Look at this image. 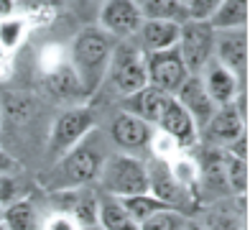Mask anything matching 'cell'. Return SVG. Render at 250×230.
Here are the masks:
<instances>
[{
    "label": "cell",
    "mask_w": 250,
    "mask_h": 230,
    "mask_svg": "<svg viewBox=\"0 0 250 230\" xmlns=\"http://www.w3.org/2000/svg\"><path fill=\"white\" fill-rule=\"evenodd\" d=\"M110 156V141L100 128H92L77 146H72L64 156L51 161L41 174V187L46 192L82 189L92 187L100 177V169Z\"/></svg>",
    "instance_id": "6da1fadb"
},
{
    "label": "cell",
    "mask_w": 250,
    "mask_h": 230,
    "mask_svg": "<svg viewBox=\"0 0 250 230\" xmlns=\"http://www.w3.org/2000/svg\"><path fill=\"white\" fill-rule=\"evenodd\" d=\"M112 46H115V39L102 31L97 23L84 26L74 33L72 46L66 51V59H69L87 100L92 95H97V90L105 82Z\"/></svg>",
    "instance_id": "7a4b0ae2"
},
{
    "label": "cell",
    "mask_w": 250,
    "mask_h": 230,
    "mask_svg": "<svg viewBox=\"0 0 250 230\" xmlns=\"http://www.w3.org/2000/svg\"><path fill=\"white\" fill-rule=\"evenodd\" d=\"M95 184H100V192L120 197V200L146 194L148 192V164L135 154L110 151Z\"/></svg>",
    "instance_id": "3957f363"
},
{
    "label": "cell",
    "mask_w": 250,
    "mask_h": 230,
    "mask_svg": "<svg viewBox=\"0 0 250 230\" xmlns=\"http://www.w3.org/2000/svg\"><path fill=\"white\" fill-rule=\"evenodd\" d=\"M102 85L115 90L118 97L133 95V92H138L141 87L148 85V77H146V54L135 44V39L115 41L112 54H110V64H107V74H105V82Z\"/></svg>",
    "instance_id": "277c9868"
},
{
    "label": "cell",
    "mask_w": 250,
    "mask_h": 230,
    "mask_svg": "<svg viewBox=\"0 0 250 230\" xmlns=\"http://www.w3.org/2000/svg\"><path fill=\"white\" fill-rule=\"evenodd\" d=\"M97 128V115L87 105H66L59 115L54 118L46 133V161H56L64 156L72 146H77L82 138Z\"/></svg>",
    "instance_id": "5b68a950"
},
{
    "label": "cell",
    "mask_w": 250,
    "mask_h": 230,
    "mask_svg": "<svg viewBox=\"0 0 250 230\" xmlns=\"http://www.w3.org/2000/svg\"><path fill=\"white\" fill-rule=\"evenodd\" d=\"M176 49L184 59L189 74H199L207 62H212V51H214V28L209 21H194L187 18L179 26V41Z\"/></svg>",
    "instance_id": "8992f818"
},
{
    "label": "cell",
    "mask_w": 250,
    "mask_h": 230,
    "mask_svg": "<svg viewBox=\"0 0 250 230\" xmlns=\"http://www.w3.org/2000/svg\"><path fill=\"white\" fill-rule=\"evenodd\" d=\"M148 164V192L158 202H164L166 207H171V210H179L184 215H191V210H197L199 202L191 192H187L181 184L171 177V171H168L166 161H146Z\"/></svg>",
    "instance_id": "52a82bcc"
},
{
    "label": "cell",
    "mask_w": 250,
    "mask_h": 230,
    "mask_svg": "<svg viewBox=\"0 0 250 230\" xmlns=\"http://www.w3.org/2000/svg\"><path fill=\"white\" fill-rule=\"evenodd\" d=\"M146 77H148V85L161 90V92H174L181 87V82L189 77V69L181 59L179 49H166V51H153L146 54Z\"/></svg>",
    "instance_id": "ba28073f"
},
{
    "label": "cell",
    "mask_w": 250,
    "mask_h": 230,
    "mask_svg": "<svg viewBox=\"0 0 250 230\" xmlns=\"http://www.w3.org/2000/svg\"><path fill=\"white\" fill-rule=\"evenodd\" d=\"M153 136V125L141 120L138 115H130L125 110H118L115 118L107 125V141L110 146L115 143L123 154H138L143 148H148Z\"/></svg>",
    "instance_id": "9c48e42d"
},
{
    "label": "cell",
    "mask_w": 250,
    "mask_h": 230,
    "mask_svg": "<svg viewBox=\"0 0 250 230\" xmlns=\"http://www.w3.org/2000/svg\"><path fill=\"white\" fill-rule=\"evenodd\" d=\"M199 230H245V197H220L197 207Z\"/></svg>",
    "instance_id": "30bf717a"
},
{
    "label": "cell",
    "mask_w": 250,
    "mask_h": 230,
    "mask_svg": "<svg viewBox=\"0 0 250 230\" xmlns=\"http://www.w3.org/2000/svg\"><path fill=\"white\" fill-rule=\"evenodd\" d=\"M141 21L143 16L138 0H102L97 26L105 33H110L115 41H120V39H133Z\"/></svg>",
    "instance_id": "8fae6325"
},
{
    "label": "cell",
    "mask_w": 250,
    "mask_h": 230,
    "mask_svg": "<svg viewBox=\"0 0 250 230\" xmlns=\"http://www.w3.org/2000/svg\"><path fill=\"white\" fill-rule=\"evenodd\" d=\"M240 136H245V115L237 110L235 102L217 108L214 115L207 120V125L199 131V138H204V143L217 148L232 146Z\"/></svg>",
    "instance_id": "7c38bea8"
},
{
    "label": "cell",
    "mask_w": 250,
    "mask_h": 230,
    "mask_svg": "<svg viewBox=\"0 0 250 230\" xmlns=\"http://www.w3.org/2000/svg\"><path fill=\"white\" fill-rule=\"evenodd\" d=\"M212 59L227 67L235 77L245 79L248 72V28H222L214 31Z\"/></svg>",
    "instance_id": "4fadbf2b"
},
{
    "label": "cell",
    "mask_w": 250,
    "mask_h": 230,
    "mask_svg": "<svg viewBox=\"0 0 250 230\" xmlns=\"http://www.w3.org/2000/svg\"><path fill=\"white\" fill-rule=\"evenodd\" d=\"M156 131H161L168 138H174L179 143V148H184V151H194V146H199V128L194 125V120H191V115L181 108L174 97L166 105V110L161 113V118H158Z\"/></svg>",
    "instance_id": "5bb4252c"
},
{
    "label": "cell",
    "mask_w": 250,
    "mask_h": 230,
    "mask_svg": "<svg viewBox=\"0 0 250 230\" xmlns=\"http://www.w3.org/2000/svg\"><path fill=\"white\" fill-rule=\"evenodd\" d=\"M41 77H43V90H46V95L54 97L56 102H64V105H84V100H87L84 90L79 85L69 59H64L62 64L46 69Z\"/></svg>",
    "instance_id": "9a60e30c"
},
{
    "label": "cell",
    "mask_w": 250,
    "mask_h": 230,
    "mask_svg": "<svg viewBox=\"0 0 250 230\" xmlns=\"http://www.w3.org/2000/svg\"><path fill=\"white\" fill-rule=\"evenodd\" d=\"M174 100L191 115V120H194V125L199 131L207 125V120L214 115V110H217V105H214L212 97L207 95V90H204L199 74H189L184 82H181V87L174 92Z\"/></svg>",
    "instance_id": "2e32d148"
},
{
    "label": "cell",
    "mask_w": 250,
    "mask_h": 230,
    "mask_svg": "<svg viewBox=\"0 0 250 230\" xmlns=\"http://www.w3.org/2000/svg\"><path fill=\"white\" fill-rule=\"evenodd\" d=\"M199 79L204 90H207V95L212 97V102L217 108L222 105H232V102L237 100V95H240V77H235L227 67H222L220 62H207V67L199 72Z\"/></svg>",
    "instance_id": "e0dca14e"
},
{
    "label": "cell",
    "mask_w": 250,
    "mask_h": 230,
    "mask_svg": "<svg viewBox=\"0 0 250 230\" xmlns=\"http://www.w3.org/2000/svg\"><path fill=\"white\" fill-rule=\"evenodd\" d=\"M174 95H168V92H161L151 85L141 87L138 92H133V95H125L118 100V110H125L130 115H138L141 120L151 123L156 128L158 118H161V113L166 110V105L171 102Z\"/></svg>",
    "instance_id": "ac0fdd59"
},
{
    "label": "cell",
    "mask_w": 250,
    "mask_h": 230,
    "mask_svg": "<svg viewBox=\"0 0 250 230\" xmlns=\"http://www.w3.org/2000/svg\"><path fill=\"white\" fill-rule=\"evenodd\" d=\"M179 26H181V23H174V21L143 18L133 39H135V44L141 46L143 54L166 51V49H174V46H176V41H179Z\"/></svg>",
    "instance_id": "d6986e66"
},
{
    "label": "cell",
    "mask_w": 250,
    "mask_h": 230,
    "mask_svg": "<svg viewBox=\"0 0 250 230\" xmlns=\"http://www.w3.org/2000/svg\"><path fill=\"white\" fill-rule=\"evenodd\" d=\"M97 225L102 230H141V225L130 217L120 197L100 192L97 197Z\"/></svg>",
    "instance_id": "ffe728a7"
},
{
    "label": "cell",
    "mask_w": 250,
    "mask_h": 230,
    "mask_svg": "<svg viewBox=\"0 0 250 230\" xmlns=\"http://www.w3.org/2000/svg\"><path fill=\"white\" fill-rule=\"evenodd\" d=\"M3 225L8 230H41L43 212L31 197H21L3 207Z\"/></svg>",
    "instance_id": "44dd1931"
},
{
    "label": "cell",
    "mask_w": 250,
    "mask_h": 230,
    "mask_svg": "<svg viewBox=\"0 0 250 230\" xmlns=\"http://www.w3.org/2000/svg\"><path fill=\"white\" fill-rule=\"evenodd\" d=\"M248 0H220V5L214 8L209 16V23L214 31L222 28H248Z\"/></svg>",
    "instance_id": "7402d4cb"
},
{
    "label": "cell",
    "mask_w": 250,
    "mask_h": 230,
    "mask_svg": "<svg viewBox=\"0 0 250 230\" xmlns=\"http://www.w3.org/2000/svg\"><path fill=\"white\" fill-rule=\"evenodd\" d=\"M166 166H168V171H171V177H174L187 192L194 194L197 202H199V194H197V189H199V164H197L194 151H181V154H176L171 161H166Z\"/></svg>",
    "instance_id": "603a6c76"
},
{
    "label": "cell",
    "mask_w": 250,
    "mask_h": 230,
    "mask_svg": "<svg viewBox=\"0 0 250 230\" xmlns=\"http://www.w3.org/2000/svg\"><path fill=\"white\" fill-rule=\"evenodd\" d=\"M28 39V21L23 16H5L0 18V51L13 54Z\"/></svg>",
    "instance_id": "cb8c5ba5"
},
{
    "label": "cell",
    "mask_w": 250,
    "mask_h": 230,
    "mask_svg": "<svg viewBox=\"0 0 250 230\" xmlns=\"http://www.w3.org/2000/svg\"><path fill=\"white\" fill-rule=\"evenodd\" d=\"M138 8L143 18L174 21V23L187 21V5L181 0H138Z\"/></svg>",
    "instance_id": "d4e9b609"
},
{
    "label": "cell",
    "mask_w": 250,
    "mask_h": 230,
    "mask_svg": "<svg viewBox=\"0 0 250 230\" xmlns=\"http://www.w3.org/2000/svg\"><path fill=\"white\" fill-rule=\"evenodd\" d=\"M225 179L232 197H245L248 192V159L225 151Z\"/></svg>",
    "instance_id": "484cf974"
},
{
    "label": "cell",
    "mask_w": 250,
    "mask_h": 230,
    "mask_svg": "<svg viewBox=\"0 0 250 230\" xmlns=\"http://www.w3.org/2000/svg\"><path fill=\"white\" fill-rule=\"evenodd\" d=\"M189 220L191 217L184 212L171 210V207H161V210H156L151 217H146L141 223V230H187Z\"/></svg>",
    "instance_id": "4316f807"
},
{
    "label": "cell",
    "mask_w": 250,
    "mask_h": 230,
    "mask_svg": "<svg viewBox=\"0 0 250 230\" xmlns=\"http://www.w3.org/2000/svg\"><path fill=\"white\" fill-rule=\"evenodd\" d=\"M123 205H125V210L130 212V217L135 223H143L146 217H151L156 210H161V207H166L164 202H158L151 192H146V194H135V197H125L123 200Z\"/></svg>",
    "instance_id": "83f0119b"
},
{
    "label": "cell",
    "mask_w": 250,
    "mask_h": 230,
    "mask_svg": "<svg viewBox=\"0 0 250 230\" xmlns=\"http://www.w3.org/2000/svg\"><path fill=\"white\" fill-rule=\"evenodd\" d=\"M21 197H28L23 184H21V171L18 174H0V205H10Z\"/></svg>",
    "instance_id": "f1b7e54d"
},
{
    "label": "cell",
    "mask_w": 250,
    "mask_h": 230,
    "mask_svg": "<svg viewBox=\"0 0 250 230\" xmlns=\"http://www.w3.org/2000/svg\"><path fill=\"white\" fill-rule=\"evenodd\" d=\"M41 230H82V225L74 220V215L64 212V210H54L51 207V212L43 215Z\"/></svg>",
    "instance_id": "f546056e"
},
{
    "label": "cell",
    "mask_w": 250,
    "mask_h": 230,
    "mask_svg": "<svg viewBox=\"0 0 250 230\" xmlns=\"http://www.w3.org/2000/svg\"><path fill=\"white\" fill-rule=\"evenodd\" d=\"M220 5V0H187V18L194 21H209L214 8Z\"/></svg>",
    "instance_id": "4dcf8cb0"
},
{
    "label": "cell",
    "mask_w": 250,
    "mask_h": 230,
    "mask_svg": "<svg viewBox=\"0 0 250 230\" xmlns=\"http://www.w3.org/2000/svg\"><path fill=\"white\" fill-rule=\"evenodd\" d=\"M18 171H23V164L8 148L0 146V174H18Z\"/></svg>",
    "instance_id": "1f68e13d"
},
{
    "label": "cell",
    "mask_w": 250,
    "mask_h": 230,
    "mask_svg": "<svg viewBox=\"0 0 250 230\" xmlns=\"http://www.w3.org/2000/svg\"><path fill=\"white\" fill-rule=\"evenodd\" d=\"M82 230H102V228H100V225H97V223H95V225H84V228H82Z\"/></svg>",
    "instance_id": "d6a6232c"
},
{
    "label": "cell",
    "mask_w": 250,
    "mask_h": 230,
    "mask_svg": "<svg viewBox=\"0 0 250 230\" xmlns=\"http://www.w3.org/2000/svg\"><path fill=\"white\" fill-rule=\"evenodd\" d=\"M187 230H199V228H197V223H194V220H189V228H187Z\"/></svg>",
    "instance_id": "836d02e7"
},
{
    "label": "cell",
    "mask_w": 250,
    "mask_h": 230,
    "mask_svg": "<svg viewBox=\"0 0 250 230\" xmlns=\"http://www.w3.org/2000/svg\"><path fill=\"white\" fill-rule=\"evenodd\" d=\"M0 146H3V128H0Z\"/></svg>",
    "instance_id": "e575fe53"
},
{
    "label": "cell",
    "mask_w": 250,
    "mask_h": 230,
    "mask_svg": "<svg viewBox=\"0 0 250 230\" xmlns=\"http://www.w3.org/2000/svg\"><path fill=\"white\" fill-rule=\"evenodd\" d=\"M0 230H8V228H5V225H3V220H0Z\"/></svg>",
    "instance_id": "d590c367"
},
{
    "label": "cell",
    "mask_w": 250,
    "mask_h": 230,
    "mask_svg": "<svg viewBox=\"0 0 250 230\" xmlns=\"http://www.w3.org/2000/svg\"><path fill=\"white\" fill-rule=\"evenodd\" d=\"M0 217H3V205H0Z\"/></svg>",
    "instance_id": "8d00e7d4"
},
{
    "label": "cell",
    "mask_w": 250,
    "mask_h": 230,
    "mask_svg": "<svg viewBox=\"0 0 250 230\" xmlns=\"http://www.w3.org/2000/svg\"><path fill=\"white\" fill-rule=\"evenodd\" d=\"M84 3H92V0H84Z\"/></svg>",
    "instance_id": "74e56055"
},
{
    "label": "cell",
    "mask_w": 250,
    "mask_h": 230,
    "mask_svg": "<svg viewBox=\"0 0 250 230\" xmlns=\"http://www.w3.org/2000/svg\"><path fill=\"white\" fill-rule=\"evenodd\" d=\"M181 3H184V5H187V0H181Z\"/></svg>",
    "instance_id": "f35d334b"
}]
</instances>
